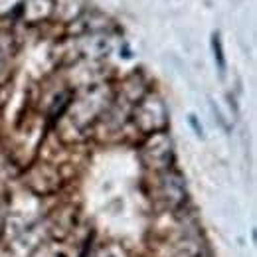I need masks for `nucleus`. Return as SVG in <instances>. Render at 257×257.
I'll use <instances>...</instances> for the list:
<instances>
[{"mask_svg": "<svg viewBox=\"0 0 257 257\" xmlns=\"http://www.w3.org/2000/svg\"><path fill=\"white\" fill-rule=\"evenodd\" d=\"M212 50H214V58H216V64H218V71L224 77L226 75V58H224V48H222L220 32L212 34Z\"/></svg>", "mask_w": 257, "mask_h": 257, "instance_id": "f257e3e1", "label": "nucleus"}, {"mask_svg": "<svg viewBox=\"0 0 257 257\" xmlns=\"http://www.w3.org/2000/svg\"><path fill=\"white\" fill-rule=\"evenodd\" d=\"M190 123H192V127H194V130H196V132H198V134H202V127H200V125H198V121H196V119H194V117H190Z\"/></svg>", "mask_w": 257, "mask_h": 257, "instance_id": "f03ea898", "label": "nucleus"}]
</instances>
